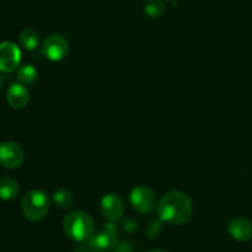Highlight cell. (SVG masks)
Segmentation results:
<instances>
[{"instance_id":"13","label":"cell","mask_w":252,"mask_h":252,"mask_svg":"<svg viewBox=\"0 0 252 252\" xmlns=\"http://www.w3.org/2000/svg\"><path fill=\"white\" fill-rule=\"evenodd\" d=\"M20 44L26 51H33L37 48L39 42V36L37 33L36 30L31 29V27H26L20 32Z\"/></svg>"},{"instance_id":"2","label":"cell","mask_w":252,"mask_h":252,"mask_svg":"<svg viewBox=\"0 0 252 252\" xmlns=\"http://www.w3.org/2000/svg\"><path fill=\"white\" fill-rule=\"evenodd\" d=\"M63 230L71 240L84 243L94 235L95 224L88 213L83 211H74L64 218Z\"/></svg>"},{"instance_id":"5","label":"cell","mask_w":252,"mask_h":252,"mask_svg":"<svg viewBox=\"0 0 252 252\" xmlns=\"http://www.w3.org/2000/svg\"><path fill=\"white\" fill-rule=\"evenodd\" d=\"M130 204L133 208L142 214L152 213L158 207L157 196L154 191L147 186H137L130 192Z\"/></svg>"},{"instance_id":"18","label":"cell","mask_w":252,"mask_h":252,"mask_svg":"<svg viewBox=\"0 0 252 252\" xmlns=\"http://www.w3.org/2000/svg\"><path fill=\"white\" fill-rule=\"evenodd\" d=\"M116 252H132V248L128 243H122L116 246Z\"/></svg>"},{"instance_id":"20","label":"cell","mask_w":252,"mask_h":252,"mask_svg":"<svg viewBox=\"0 0 252 252\" xmlns=\"http://www.w3.org/2000/svg\"><path fill=\"white\" fill-rule=\"evenodd\" d=\"M1 84H2V78H1V75H0V86H1Z\"/></svg>"},{"instance_id":"1","label":"cell","mask_w":252,"mask_h":252,"mask_svg":"<svg viewBox=\"0 0 252 252\" xmlns=\"http://www.w3.org/2000/svg\"><path fill=\"white\" fill-rule=\"evenodd\" d=\"M159 218L170 225H184L191 219L193 206L186 193L171 191L164 194L157 207Z\"/></svg>"},{"instance_id":"11","label":"cell","mask_w":252,"mask_h":252,"mask_svg":"<svg viewBox=\"0 0 252 252\" xmlns=\"http://www.w3.org/2000/svg\"><path fill=\"white\" fill-rule=\"evenodd\" d=\"M228 230L231 238L235 239L236 241L246 243L252 239V223L241 217L231 219L228 225Z\"/></svg>"},{"instance_id":"8","label":"cell","mask_w":252,"mask_h":252,"mask_svg":"<svg viewBox=\"0 0 252 252\" xmlns=\"http://www.w3.org/2000/svg\"><path fill=\"white\" fill-rule=\"evenodd\" d=\"M21 61V51L12 42L0 43V71L11 73L19 66Z\"/></svg>"},{"instance_id":"3","label":"cell","mask_w":252,"mask_h":252,"mask_svg":"<svg viewBox=\"0 0 252 252\" xmlns=\"http://www.w3.org/2000/svg\"><path fill=\"white\" fill-rule=\"evenodd\" d=\"M21 211L27 220H42L49 211L48 194L42 189H31L22 198Z\"/></svg>"},{"instance_id":"6","label":"cell","mask_w":252,"mask_h":252,"mask_svg":"<svg viewBox=\"0 0 252 252\" xmlns=\"http://www.w3.org/2000/svg\"><path fill=\"white\" fill-rule=\"evenodd\" d=\"M90 249L95 251L105 252L115 250L116 246L118 245V236L117 228L112 223L106 224L105 228L97 234H94L88 240Z\"/></svg>"},{"instance_id":"10","label":"cell","mask_w":252,"mask_h":252,"mask_svg":"<svg viewBox=\"0 0 252 252\" xmlns=\"http://www.w3.org/2000/svg\"><path fill=\"white\" fill-rule=\"evenodd\" d=\"M6 101L14 110H22L30 101V93L21 83L12 84L6 93Z\"/></svg>"},{"instance_id":"17","label":"cell","mask_w":252,"mask_h":252,"mask_svg":"<svg viewBox=\"0 0 252 252\" xmlns=\"http://www.w3.org/2000/svg\"><path fill=\"white\" fill-rule=\"evenodd\" d=\"M123 226H125V230L129 231V233H132V231H134L135 229H137V224H135L130 218L126 219V220L123 221Z\"/></svg>"},{"instance_id":"9","label":"cell","mask_w":252,"mask_h":252,"mask_svg":"<svg viewBox=\"0 0 252 252\" xmlns=\"http://www.w3.org/2000/svg\"><path fill=\"white\" fill-rule=\"evenodd\" d=\"M125 204L122 198L116 193H108L101 199V212L107 220L115 221L122 217Z\"/></svg>"},{"instance_id":"19","label":"cell","mask_w":252,"mask_h":252,"mask_svg":"<svg viewBox=\"0 0 252 252\" xmlns=\"http://www.w3.org/2000/svg\"><path fill=\"white\" fill-rule=\"evenodd\" d=\"M149 252H169V251H165V250H152Z\"/></svg>"},{"instance_id":"12","label":"cell","mask_w":252,"mask_h":252,"mask_svg":"<svg viewBox=\"0 0 252 252\" xmlns=\"http://www.w3.org/2000/svg\"><path fill=\"white\" fill-rule=\"evenodd\" d=\"M19 184L11 177L0 179V199L1 201H11L19 194Z\"/></svg>"},{"instance_id":"7","label":"cell","mask_w":252,"mask_h":252,"mask_svg":"<svg viewBox=\"0 0 252 252\" xmlns=\"http://www.w3.org/2000/svg\"><path fill=\"white\" fill-rule=\"evenodd\" d=\"M25 159L24 149L16 142L7 140L0 144V165L5 169H17Z\"/></svg>"},{"instance_id":"15","label":"cell","mask_w":252,"mask_h":252,"mask_svg":"<svg viewBox=\"0 0 252 252\" xmlns=\"http://www.w3.org/2000/svg\"><path fill=\"white\" fill-rule=\"evenodd\" d=\"M53 202L59 209L65 211V209H69L73 207L74 197L66 189H58V191H56L53 193Z\"/></svg>"},{"instance_id":"16","label":"cell","mask_w":252,"mask_h":252,"mask_svg":"<svg viewBox=\"0 0 252 252\" xmlns=\"http://www.w3.org/2000/svg\"><path fill=\"white\" fill-rule=\"evenodd\" d=\"M165 11V4L161 0H149L144 6L145 15H148L152 19L160 17Z\"/></svg>"},{"instance_id":"14","label":"cell","mask_w":252,"mask_h":252,"mask_svg":"<svg viewBox=\"0 0 252 252\" xmlns=\"http://www.w3.org/2000/svg\"><path fill=\"white\" fill-rule=\"evenodd\" d=\"M38 78V71L31 64H25L21 65L17 70V80L24 85H30L33 84Z\"/></svg>"},{"instance_id":"21","label":"cell","mask_w":252,"mask_h":252,"mask_svg":"<svg viewBox=\"0 0 252 252\" xmlns=\"http://www.w3.org/2000/svg\"><path fill=\"white\" fill-rule=\"evenodd\" d=\"M169 1H176V0H169Z\"/></svg>"},{"instance_id":"4","label":"cell","mask_w":252,"mask_h":252,"mask_svg":"<svg viewBox=\"0 0 252 252\" xmlns=\"http://www.w3.org/2000/svg\"><path fill=\"white\" fill-rule=\"evenodd\" d=\"M41 53L52 62L62 61L69 53L68 39L58 33L49 34L42 43Z\"/></svg>"}]
</instances>
